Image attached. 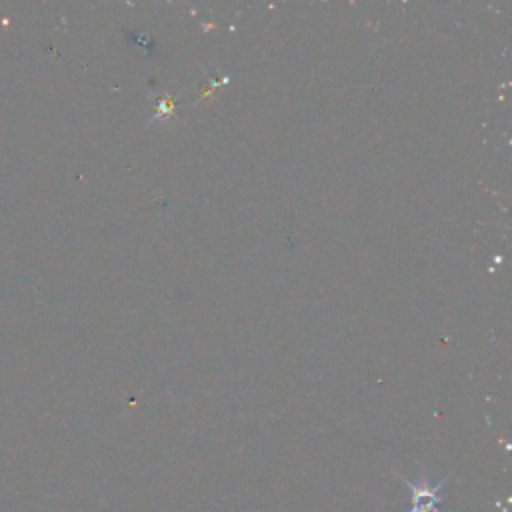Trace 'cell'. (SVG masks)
<instances>
[{"instance_id": "1", "label": "cell", "mask_w": 512, "mask_h": 512, "mask_svg": "<svg viewBox=\"0 0 512 512\" xmlns=\"http://www.w3.org/2000/svg\"><path fill=\"white\" fill-rule=\"evenodd\" d=\"M398 478L404 480V484L408 486V490L412 492V508L410 512H440L438 504L444 500L440 490L448 484L450 478H442L436 484H432L428 478H420V480H408L406 476L396 474Z\"/></svg>"}]
</instances>
